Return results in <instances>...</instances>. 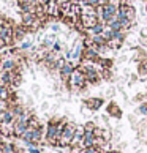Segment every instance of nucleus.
Returning a JSON list of instances; mask_svg holds the SVG:
<instances>
[{"label": "nucleus", "instance_id": "f257e3e1", "mask_svg": "<svg viewBox=\"0 0 147 153\" xmlns=\"http://www.w3.org/2000/svg\"><path fill=\"white\" fill-rule=\"evenodd\" d=\"M65 84H66V88L68 90H84V92H86L87 87H90V84L87 82V79H86V74H84L78 66L75 68L71 77Z\"/></svg>", "mask_w": 147, "mask_h": 153}, {"label": "nucleus", "instance_id": "f03ea898", "mask_svg": "<svg viewBox=\"0 0 147 153\" xmlns=\"http://www.w3.org/2000/svg\"><path fill=\"white\" fill-rule=\"evenodd\" d=\"M95 11H97V18L100 22H103L106 25L108 22H111L112 19L116 18L117 14V7L111 3H104V5H98V7H95Z\"/></svg>", "mask_w": 147, "mask_h": 153}, {"label": "nucleus", "instance_id": "7ed1b4c3", "mask_svg": "<svg viewBox=\"0 0 147 153\" xmlns=\"http://www.w3.org/2000/svg\"><path fill=\"white\" fill-rule=\"evenodd\" d=\"M76 128H78V125L71 123V122L66 123V125H65V128H63V133H62L60 139H59V144H57V147H60V149L70 147V145H71V140H73V137H75Z\"/></svg>", "mask_w": 147, "mask_h": 153}, {"label": "nucleus", "instance_id": "20e7f679", "mask_svg": "<svg viewBox=\"0 0 147 153\" xmlns=\"http://www.w3.org/2000/svg\"><path fill=\"white\" fill-rule=\"evenodd\" d=\"M76 66H78V65H76L73 60H66V63L59 70V77H60V81H62V82H66V81H68V79L71 77V74H73V71H75Z\"/></svg>", "mask_w": 147, "mask_h": 153}, {"label": "nucleus", "instance_id": "39448f33", "mask_svg": "<svg viewBox=\"0 0 147 153\" xmlns=\"http://www.w3.org/2000/svg\"><path fill=\"white\" fill-rule=\"evenodd\" d=\"M82 51H84V44H82V39H78V41L73 44V48L70 51V60H73L76 63L78 60L82 59Z\"/></svg>", "mask_w": 147, "mask_h": 153}, {"label": "nucleus", "instance_id": "423d86ee", "mask_svg": "<svg viewBox=\"0 0 147 153\" xmlns=\"http://www.w3.org/2000/svg\"><path fill=\"white\" fill-rule=\"evenodd\" d=\"M27 33H29V30H27V27H25V25H22V24H14V27H13L14 43L18 44V43L22 41V39H25Z\"/></svg>", "mask_w": 147, "mask_h": 153}, {"label": "nucleus", "instance_id": "0eeeda50", "mask_svg": "<svg viewBox=\"0 0 147 153\" xmlns=\"http://www.w3.org/2000/svg\"><path fill=\"white\" fill-rule=\"evenodd\" d=\"M0 134L3 137H14V122H2L0 123Z\"/></svg>", "mask_w": 147, "mask_h": 153}, {"label": "nucleus", "instance_id": "6e6552de", "mask_svg": "<svg viewBox=\"0 0 147 153\" xmlns=\"http://www.w3.org/2000/svg\"><path fill=\"white\" fill-rule=\"evenodd\" d=\"M103 104H104L103 98H87V100H84V106L90 111H98V109H101Z\"/></svg>", "mask_w": 147, "mask_h": 153}, {"label": "nucleus", "instance_id": "1a4fd4ad", "mask_svg": "<svg viewBox=\"0 0 147 153\" xmlns=\"http://www.w3.org/2000/svg\"><path fill=\"white\" fill-rule=\"evenodd\" d=\"M106 112H108V115H109V117L122 118V107L119 106L116 101H111V103L106 106Z\"/></svg>", "mask_w": 147, "mask_h": 153}, {"label": "nucleus", "instance_id": "9d476101", "mask_svg": "<svg viewBox=\"0 0 147 153\" xmlns=\"http://www.w3.org/2000/svg\"><path fill=\"white\" fill-rule=\"evenodd\" d=\"M27 129V122H22L21 118L14 120V139H21V136L24 134V131Z\"/></svg>", "mask_w": 147, "mask_h": 153}, {"label": "nucleus", "instance_id": "9b49d317", "mask_svg": "<svg viewBox=\"0 0 147 153\" xmlns=\"http://www.w3.org/2000/svg\"><path fill=\"white\" fill-rule=\"evenodd\" d=\"M136 70H138V76L141 77V81H146V79H147V57L139 62V65L136 66Z\"/></svg>", "mask_w": 147, "mask_h": 153}, {"label": "nucleus", "instance_id": "f8f14e48", "mask_svg": "<svg viewBox=\"0 0 147 153\" xmlns=\"http://www.w3.org/2000/svg\"><path fill=\"white\" fill-rule=\"evenodd\" d=\"M104 24L103 22H98V24H95L93 27H90V29H87L86 30V33L89 36H93V35H100V33H103V30H104Z\"/></svg>", "mask_w": 147, "mask_h": 153}, {"label": "nucleus", "instance_id": "ddd939ff", "mask_svg": "<svg viewBox=\"0 0 147 153\" xmlns=\"http://www.w3.org/2000/svg\"><path fill=\"white\" fill-rule=\"evenodd\" d=\"M98 63L101 65L103 70H112V66H114V60L109 59V57H100Z\"/></svg>", "mask_w": 147, "mask_h": 153}, {"label": "nucleus", "instance_id": "4468645a", "mask_svg": "<svg viewBox=\"0 0 147 153\" xmlns=\"http://www.w3.org/2000/svg\"><path fill=\"white\" fill-rule=\"evenodd\" d=\"M108 46L112 51H119V49H122L123 41H120V39H117V38H112V39H109V41H108Z\"/></svg>", "mask_w": 147, "mask_h": 153}, {"label": "nucleus", "instance_id": "2eb2a0df", "mask_svg": "<svg viewBox=\"0 0 147 153\" xmlns=\"http://www.w3.org/2000/svg\"><path fill=\"white\" fill-rule=\"evenodd\" d=\"M27 126L32 128V129H35V128H40V126H41V122H40V118H38L37 115H32L30 120H29V123H27Z\"/></svg>", "mask_w": 147, "mask_h": 153}, {"label": "nucleus", "instance_id": "dca6fc26", "mask_svg": "<svg viewBox=\"0 0 147 153\" xmlns=\"http://www.w3.org/2000/svg\"><path fill=\"white\" fill-rule=\"evenodd\" d=\"M10 109L13 111V114H14L16 117H19L21 114H24V111H25V109H24V106H22L21 103H16L14 106H11Z\"/></svg>", "mask_w": 147, "mask_h": 153}, {"label": "nucleus", "instance_id": "f3484780", "mask_svg": "<svg viewBox=\"0 0 147 153\" xmlns=\"http://www.w3.org/2000/svg\"><path fill=\"white\" fill-rule=\"evenodd\" d=\"M101 35H103V36H104V38H106V39H108V41H109V39H112V38L116 36V32L112 30L111 27H108V25H106V27H104V30H103V33H101Z\"/></svg>", "mask_w": 147, "mask_h": 153}, {"label": "nucleus", "instance_id": "a211bd4d", "mask_svg": "<svg viewBox=\"0 0 147 153\" xmlns=\"http://www.w3.org/2000/svg\"><path fill=\"white\" fill-rule=\"evenodd\" d=\"M101 79H104V81H114L112 70H103V71H101Z\"/></svg>", "mask_w": 147, "mask_h": 153}, {"label": "nucleus", "instance_id": "6ab92c4d", "mask_svg": "<svg viewBox=\"0 0 147 153\" xmlns=\"http://www.w3.org/2000/svg\"><path fill=\"white\" fill-rule=\"evenodd\" d=\"M92 38H93V43H95V44H98V46H101V44H106V43H108V39H106L103 35H101V33H100V35H93Z\"/></svg>", "mask_w": 147, "mask_h": 153}, {"label": "nucleus", "instance_id": "aec40b11", "mask_svg": "<svg viewBox=\"0 0 147 153\" xmlns=\"http://www.w3.org/2000/svg\"><path fill=\"white\" fill-rule=\"evenodd\" d=\"M95 128H97V123H95V122H87V123H84V131L93 133Z\"/></svg>", "mask_w": 147, "mask_h": 153}, {"label": "nucleus", "instance_id": "412c9836", "mask_svg": "<svg viewBox=\"0 0 147 153\" xmlns=\"http://www.w3.org/2000/svg\"><path fill=\"white\" fill-rule=\"evenodd\" d=\"M138 112H139L141 115H146V117H147V101H144V103H141V104H139Z\"/></svg>", "mask_w": 147, "mask_h": 153}, {"label": "nucleus", "instance_id": "4be33fe9", "mask_svg": "<svg viewBox=\"0 0 147 153\" xmlns=\"http://www.w3.org/2000/svg\"><path fill=\"white\" fill-rule=\"evenodd\" d=\"M101 137H103V139L106 140V142H111V137H112V133L109 131V129H108V128H104V129H103V136H101Z\"/></svg>", "mask_w": 147, "mask_h": 153}, {"label": "nucleus", "instance_id": "5701e85b", "mask_svg": "<svg viewBox=\"0 0 147 153\" xmlns=\"http://www.w3.org/2000/svg\"><path fill=\"white\" fill-rule=\"evenodd\" d=\"M138 41H139V46H143L144 49H147V35H143V33H141Z\"/></svg>", "mask_w": 147, "mask_h": 153}, {"label": "nucleus", "instance_id": "b1692460", "mask_svg": "<svg viewBox=\"0 0 147 153\" xmlns=\"http://www.w3.org/2000/svg\"><path fill=\"white\" fill-rule=\"evenodd\" d=\"M146 98H147V93H139V95L134 96V101H136V103H144Z\"/></svg>", "mask_w": 147, "mask_h": 153}, {"label": "nucleus", "instance_id": "393cba45", "mask_svg": "<svg viewBox=\"0 0 147 153\" xmlns=\"http://www.w3.org/2000/svg\"><path fill=\"white\" fill-rule=\"evenodd\" d=\"M32 44H33L32 41H24V43H21V44H19V48H21L22 51H27V49H30V48H32Z\"/></svg>", "mask_w": 147, "mask_h": 153}, {"label": "nucleus", "instance_id": "a878e982", "mask_svg": "<svg viewBox=\"0 0 147 153\" xmlns=\"http://www.w3.org/2000/svg\"><path fill=\"white\" fill-rule=\"evenodd\" d=\"M3 48H7V43H5V39L2 36V33H0V49H3Z\"/></svg>", "mask_w": 147, "mask_h": 153}, {"label": "nucleus", "instance_id": "bb28decb", "mask_svg": "<svg viewBox=\"0 0 147 153\" xmlns=\"http://www.w3.org/2000/svg\"><path fill=\"white\" fill-rule=\"evenodd\" d=\"M51 30H52L54 33H55V32H59V25H57V24H54V25H52V29H51Z\"/></svg>", "mask_w": 147, "mask_h": 153}, {"label": "nucleus", "instance_id": "cd10ccee", "mask_svg": "<svg viewBox=\"0 0 147 153\" xmlns=\"http://www.w3.org/2000/svg\"><path fill=\"white\" fill-rule=\"evenodd\" d=\"M134 2H136V0H125V3H130V5H133Z\"/></svg>", "mask_w": 147, "mask_h": 153}, {"label": "nucleus", "instance_id": "c85d7f7f", "mask_svg": "<svg viewBox=\"0 0 147 153\" xmlns=\"http://www.w3.org/2000/svg\"><path fill=\"white\" fill-rule=\"evenodd\" d=\"M13 153H22V152H13Z\"/></svg>", "mask_w": 147, "mask_h": 153}, {"label": "nucleus", "instance_id": "c756f323", "mask_svg": "<svg viewBox=\"0 0 147 153\" xmlns=\"http://www.w3.org/2000/svg\"><path fill=\"white\" fill-rule=\"evenodd\" d=\"M141 2H144V3H146V2H147V0H141Z\"/></svg>", "mask_w": 147, "mask_h": 153}]
</instances>
